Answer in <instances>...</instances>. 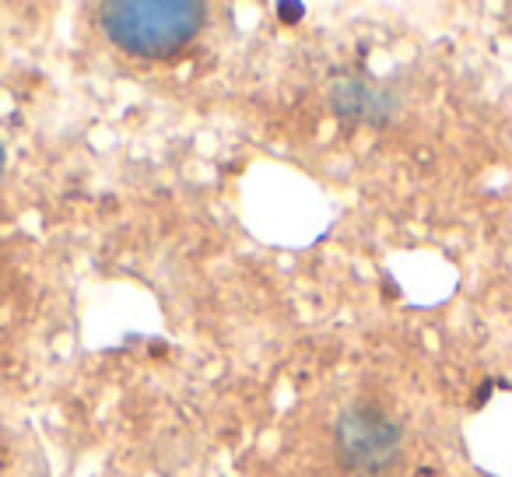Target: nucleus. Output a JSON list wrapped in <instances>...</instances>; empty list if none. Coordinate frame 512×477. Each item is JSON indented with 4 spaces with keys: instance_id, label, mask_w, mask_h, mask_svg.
Masks as SVG:
<instances>
[{
    "instance_id": "obj_1",
    "label": "nucleus",
    "mask_w": 512,
    "mask_h": 477,
    "mask_svg": "<svg viewBox=\"0 0 512 477\" xmlns=\"http://www.w3.org/2000/svg\"><path fill=\"white\" fill-rule=\"evenodd\" d=\"M102 15L109 39L144 57H169L204 25L200 4H109Z\"/></svg>"
},
{
    "instance_id": "obj_2",
    "label": "nucleus",
    "mask_w": 512,
    "mask_h": 477,
    "mask_svg": "<svg viewBox=\"0 0 512 477\" xmlns=\"http://www.w3.org/2000/svg\"><path fill=\"white\" fill-rule=\"evenodd\" d=\"M397 449V428L383 414L369 411H351L341 425V453L351 467L358 470H376Z\"/></svg>"
},
{
    "instance_id": "obj_3",
    "label": "nucleus",
    "mask_w": 512,
    "mask_h": 477,
    "mask_svg": "<svg viewBox=\"0 0 512 477\" xmlns=\"http://www.w3.org/2000/svg\"><path fill=\"white\" fill-rule=\"evenodd\" d=\"M0 165H4V151H0Z\"/></svg>"
}]
</instances>
